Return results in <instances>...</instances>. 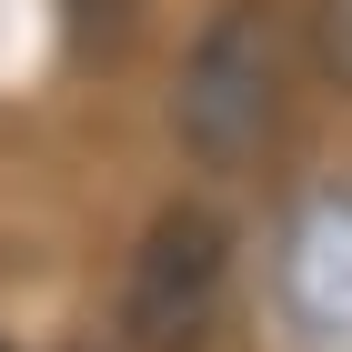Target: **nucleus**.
<instances>
[{"instance_id":"4","label":"nucleus","mask_w":352,"mask_h":352,"mask_svg":"<svg viewBox=\"0 0 352 352\" xmlns=\"http://www.w3.org/2000/svg\"><path fill=\"white\" fill-rule=\"evenodd\" d=\"M312 51L332 81H352V0H312Z\"/></svg>"},{"instance_id":"1","label":"nucleus","mask_w":352,"mask_h":352,"mask_svg":"<svg viewBox=\"0 0 352 352\" xmlns=\"http://www.w3.org/2000/svg\"><path fill=\"white\" fill-rule=\"evenodd\" d=\"M282 111V21L262 0H232L191 30L182 81H171V131L191 162H252Z\"/></svg>"},{"instance_id":"3","label":"nucleus","mask_w":352,"mask_h":352,"mask_svg":"<svg viewBox=\"0 0 352 352\" xmlns=\"http://www.w3.org/2000/svg\"><path fill=\"white\" fill-rule=\"evenodd\" d=\"M282 312L302 352H352V182L312 191L282 242Z\"/></svg>"},{"instance_id":"2","label":"nucleus","mask_w":352,"mask_h":352,"mask_svg":"<svg viewBox=\"0 0 352 352\" xmlns=\"http://www.w3.org/2000/svg\"><path fill=\"white\" fill-rule=\"evenodd\" d=\"M232 212L212 201H162V212L141 221L131 262H121V332L141 352H191L201 332L221 322V302H232Z\"/></svg>"}]
</instances>
